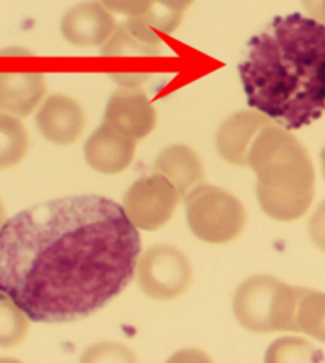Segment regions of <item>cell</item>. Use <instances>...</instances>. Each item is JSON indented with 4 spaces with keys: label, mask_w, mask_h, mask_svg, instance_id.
Here are the masks:
<instances>
[{
    "label": "cell",
    "mask_w": 325,
    "mask_h": 363,
    "mask_svg": "<svg viewBox=\"0 0 325 363\" xmlns=\"http://www.w3.org/2000/svg\"><path fill=\"white\" fill-rule=\"evenodd\" d=\"M139 257V231L115 201L96 194L47 201L0 230V294L29 320H82L128 287Z\"/></svg>",
    "instance_id": "cell-1"
},
{
    "label": "cell",
    "mask_w": 325,
    "mask_h": 363,
    "mask_svg": "<svg viewBox=\"0 0 325 363\" xmlns=\"http://www.w3.org/2000/svg\"><path fill=\"white\" fill-rule=\"evenodd\" d=\"M239 77L249 107L285 131L309 126L325 112V23L275 18L249 42Z\"/></svg>",
    "instance_id": "cell-2"
},
{
    "label": "cell",
    "mask_w": 325,
    "mask_h": 363,
    "mask_svg": "<svg viewBox=\"0 0 325 363\" xmlns=\"http://www.w3.org/2000/svg\"><path fill=\"white\" fill-rule=\"evenodd\" d=\"M247 166L257 176V199L266 216L292 222L313 199V166L304 148L284 128L271 123L253 140Z\"/></svg>",
    "instance_id": "cell-3"
},
{
    "label": "cell",
    "mask_w": 325,
    "mask_h": 363,
    "mask_svg": "<svg viewBox=\"0 0 325 363\" xmlns=\"http://www.w3.org/2000/svg\"><path fill=\"white\" fill-rule=\"evenodd\" d=\"M300 287L258 274L246 279L235 291L233 313L239 325L253 333L294 332Z\"/></svg>",
    "instance_id": "cell-4"
},
{
    "label": "cell",
    "mask_w": 325,
    "mask_h": 363,
    "mask_svg": "<svg viewBox=\"0 0 325 363\" xmlns=\"http://www.w3.org/2000/svg\"><path fill=\"white\" fill-rule=\"evenodd\" d=\"M188 228L207 244H226L241 236L247 212L239 198L220 186L201 184L185 196Z\"/></svg>",
    "instance_id": "cell-5"
},
{
    "label": "cell",
    "mask_w": 325,
    "mask_h": 363,
    "mask_svg": "<svg viewBox=\"0 0 325 363\" xmlns=\"http://www.w3.org/2000/svg\"><path fill=\"white\" fill-rule=\"evenodd\" d=\"M136 276L141 290L148 298L167 301L185 294L192 284L193 269L177 247L158 244L139 257Z\"/></svg>",
    "instance_id": "cell-6"
},
{
    "label": "cell",
    "mask_w": 325,
    "mask_h": 363,
    "mask_svg": "<svg viewBox=\"0 0 325 363\" xmlns=\"http://www.w3.org/2000/svg\"><path fill=\"white\" fill-rule=\"evenodd\" d=\"M179 193L160 174L136 180L123 198V211L138 230L155 231L165 226L179 204Z\"/></svg>",
    "instance_id": "cell-7"
},
{
    "label": "cell",
    "mask_w": 325,
    "mask_h": 363,
    "mask_svg": "<svg viewBox=\"0 0 325 363\" xmlns=\"http://www.w3.org/2000/svg\"><path fill=\"white\" fill-rule=\"evenodd\" d=\"M102 123L139 142L157 126V112L141 88L123 86L110 96Z\"/></svg>",
    "instance_id": "cell-8"
},
{
    "label": "cell",
    "mask_w": 325,
    "mask_h": 363,
    "mask_svg": "<svg viewBox=\"0 0 325 363\" xmlns=\"http://www.w3.org/2000/svg\"><path fill=\"white\" fill-rule=\"evenodd\" d=\"M35 123L38 131L51 144L70 145L82 135L87 115L72 97L53 94L38 108Z\"/></svg>",
    "instance_id": "cell-9"
},
{
    "label": "cell",
    "mask_w": 325,
    "mask_h": 363,
    "mask_svg": "<svg viewBox=\"0 0 325 363\" xmlns=\"http://www.w3.org/2000/svg\"><path fill=\"white\" fill-rule=\"evenodd\" d=\"M116 29L115 18L101 2H82L72 6L61 21L62 37L75 47H99Z\"/></svg>",
    "instance_id": "cell-10"
},
{
    "label": "cell",
    "mask_w": 325,
    "mask_h": 363,
    "mask_svg": "<svg viewBox=\"0 0 325 363\" xmlns=\"http://www.w3.org/2000/svg\"><path fill=\"white\" fill-rule=\"evenodd\" d=\"M271 123L270 118L257 110H243L233 113L220 125L217 131L216 145L219 155L230 164L247 166V155L253 140Z\"/></svg>",
    "instance_id": "cell-11"
},
{
    "label": "cell",
    "mask_w": 325,
    "mask_h": 363,
    "mask_svg": "<svg viewBox=\"0 0 325 363\" xmlns=\"http://www.w3.org/2000/svg\"><path fill=\"white\" fill-rule=\"evenodd\" d=\"M136 140L126 138L107 125H101L84 144V158L101 174H120L131 164Z\"/></svg>",
    "instance_id": "cell-12"
},
{
    "label": "cell",
    "mask_w": 325,
    "mask_h": 363,
    "mask_svg": "<svg viewBox=\"0 0 325 363\" xmlns=\"http://www.w3.org/2000/svg\"><path fill=\"white\" fill-rule=\"evenodd\" d=\"M47 80L40 72H0V113L26 118L40 104Z\"/></svg>",
    "instance_id": "cell-13"
},
{
    "label": "cell",
    "mask_w": 325,
    "mask_h": 363,
    "mask_svg": "<svg viewBox=\"0 0 325 363\" xmlns=\"http://www.w3.org/2000/svg\"><path fill=\"white\" fill-rule=\"evenodd\" d=\"M153 171L171 182L179 196L184 199L204 180V167L197 152L182 144L165 148L155 161Z\"/></svg>",
    "instance_id": "cell-14"
},
{
    "label": "cell",
    "mask_w": 325,
    "mask_h": 363,
    "mask_svg": "<svg viewBox=\"0 0 325 363\" xmlns=\"http://www.w3.org/2000/svg\"><path fill=\"white\" fill-rule=\"evenodd\" d=\"M161 40L153 28H150L141 16L128 18L120 28H116L112 37L104 43L102 55L106 56H131L160 55Z\"/></svg>",
    "instance_id": "cell-15"
},
{
    "label": "cell",
    "mask_w": 325,
    "mask_h": 363,
    "mask_svg": "<svg viewBox=\"0 0 325 363\" xmlns=\"http://www.w3.org/2000/svg\"><path fill=\"white\" fill-rule=\"evenodd\" d=\"M294 332H302L325 342V294L300 287Z\"/></svg>",
    "instance_id": "cell-16"
},
{
    "label": "cell",
    "mask_w": 325,
    "mask_h": 363,
    "mask_svg": "<svg viewBox=\"0 0 325 363\" xmlns=\"http://www.w3.org/2000/svg\"><path fill=\"white\" fill-rule=\"evenodd\" d=\"M29 148V135L19 118L0 113V169L21 163Z\"/></svg>",
    "instance_id": "cell-17"
},
{
    "label": "cell",
    "mask_w": 325,
    "mask_h": 363,
    "mask_svg": "<svg viewBox=\"0 0 325 363\" xmlns=\"http://www.w3.org/2000/svg\"><path fill=\"white\" fill-rule=\"evenodd\" d=\"M321 355L308 340L282 336L271 342L265 354V363H319Z\"/></svg>",
    "instance_id": "cell-18"
},
{
    "label": "cell",
    "mask_w": 325,
    "mask_h": 363,
    "mask_svg": "<svg viewBox=\"0 0 325 363\" xmlns=\"http://www.w3.org/2000/svg\"><path fill=\"white\" fill-rule=\"evenodd\" d=\"M29 333V317L9 296L0 294V349L18 346Z\"/></svg>",
    "instance_id": "cell-19"
},
{
    "label": "cell",
    "mask_w": 325,
    "mask_h": 363,
    "mask_svg": "<svg viewBox=\"0 0 325 363\" xmlns=\"http://www.w3.org/2000/svg\"><path fill=\"white\" fill-rule=\"evenodd\" d=\"M79 363H138V357L121 342L104 341L84 349Z\"/></svg>",
    "instance_id": "cell-20"
},
{
    "label": "cell",
    "mask_w": 325,
    "mask_h": 363,
    "mask_svg": "<svg viewBox=\"0 0 325 363\" xmlns=\"http://www.w3.org/2000/svg\"><path fill=\"white\" fill-rule=\"evenodd\" d=\"M101 4L109 11L120 13V15H126L128 18H136L147 13L153 0H101Z\"/></svg>",
    "instance_id": "cell-21"
},
{
    "label": "cell",
    "mask_w": 325,
    "mask_h": 363,
    "mask_svg": "<svg viewBox=\"0 0 325 363\" xmlns=\"http://www.w3.org/2000/svg\"><path fill=\"white\" fill-rule=\"evenodd\" d=\"M166 363H214L204 351L197 347L180 349Z\"/></svg>",
    "instance_id": "cell-22"
},
{
    "label": "cell",
    "mask_w": 325,
    "mask_h": 363,
    "mask_svg": "<svg viewBox=\"0 0 325 363\" xmlns=\"http://www.w3.org/2000/svg\"><path fill=\"white\" fill-rule=\"evenodd\" d=\"M194 0H153V6L157 9L166 11V13H172V15H179L184 16L185 10L190 6Z\"/></svg>",
    "instance_id": "cell-23"
},
{
    "label": "cell",
    "mask_w": 325,
    "mask_h": 363,
    "mask_svg": "<svg viewBox=\"0 0 325 363\" xmlns=\"http://www.w3.org/2000/svg\"><path fill=\"white\" fill-rule=\"evenodd\" d=\"M6 222V212H5V206H4V201L0 199V230L4 228V225Z\"/></svg>",
    "instance_id": "cell-24"
},
{
    "label": "cell",
    "mask_w": 325,
    "mask_h": 363,
    "mask_svg": "<svg viewBox=\"0 0 325 363\" xmlns=\"http://www.w3.org/2000/svg\"><path fill=\"white\" fill-rule=\"evenodd\" d=\"M0 363H23V362L13 357H0Z\"/></svg>",
    "instance_id": "cell-25"
}]
</instances>
